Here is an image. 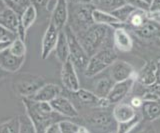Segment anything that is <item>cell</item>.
Segmentation results:
<instances>
[{"label":"cell","instance_id":"e575fe53","mask_svg":"<svg viewBox=\"0 0 160 133\" xmlns=\"http://www.w3.org/2000/svg\"><path fill=\"white\" fill-rule=\"evenodd\" d=\"M60 133H77L79 125L69 120H60L58 122Z\"/></svg>","mask_w":160,"mask_h":133},{"label":"cell","instance_id":"e0dca14e","mask_svg":"<svg viewBox=\"0 0 160 133\" xmlns=\"http://www.w3.org/2000/svg\"><path fill=\"white\" fill-rule=\"evenodd\" d=\"M113 44L115 48L120 52H129L133 47V40L130 34L121 27L114 28L113 31Z\"/></svg>","mask_w":160,"mask_h":133},{"label":"cell","instance_id":"83f0119b","mask_svg":"<svg viewBox=\"0 0 160 133\" xmlns=\"http://www.w3.org/2000/svg\"><path fill=\"white\" fill-rule=\"evenodd\" d=\"M142 114L140 112H137V114L134 116V118H132L131 120H129L127 122L124 123H119L117 124V133H130L132 132L135 128H136L140 122L142 120Z\"/></svg>","mask_w":160,"mask_h":133},{"label":"cell","instance_id":"cb8c5ba5","mask_svg":"<svg viewBox=\"0 0 160 133\" xmlns=\"http://www.w3.org/2000/svg\"><path fill=\"white\" fill-rule=\"evenodd\" d=\"M37 19V8L32 4L25 9L20 15V26L27 32L28 29L31 27Z\"/></svg>","mask_w":160,"mask_h":133},{"label":"cell","instance_id":"c3c4849f","mask_svg":"<svg viewBox=\"0 0 160 133\" xmlns=\"http://www.w3.org/2000/svg\"><path fill=\"white\" fill-rule=\"evenodd\" d=\"M5 8H6V6H5V4L3 3V1H2V0H0V11L4 10Z\"/></svg>","mask_w":160,"mask_h":133},{"label":"cell","instance_id":"d6986e66","mask_svg":"<svg viewBox=\"0 0 160 133\" xmlns=\"http://www.w3.org/2000/svg\"><path fill=\"white\" fill-rule=\"evenodd\" d=\"M137 112L138 110L133 108L131 105L128 104V103L120 102L113 108L112 115L115 121L117 122V124H119V123H124V122L131 120L132 118H134V116L137 114Z\"/></svg>","mask_w":160,"mask_h":133},{"label":"cell","instance_id":"681fc988","mask_svg":"<svg viewBox=\"0 0 160 133\" xmlns=\"http://www.w3.org/2000/svg\"><path fill=\"white\" fill-rule=\"evenodd\" d=\"M144 2H146L147 4H149L150 6H151V4H152V2H153V0H143Z\"/></svg>","mask_w":160,"mask_h":133},{"label":"cell","instance_id":"3957f363","mask_svg":"<svg viewBox=\"0 0 160 133\" xmlns=\"http://www.w3.org/2000/svg\"><path fill=\"white\" fill-rule=\"evenodd\" d=\"M46 81L43 76L24 72L19 73L12 78V89L17 96L30 98L41 88Z\"/></svg>","mask_w":160,"mask_h":133},{"label":"cell","instance_id":"d4e9b609","mask_svg":"<svg viewBox=\"0 0 160 133\" xmlns=\"http://www.w3.org/2000/svg\"><path fill=\"white\" fill-rule=\"evenodd\" d=\"M135 32L142 38H151L160 33V25L151 19H147L141 27L135 29Z\"/></svg>","mask_w":160,"mask_h":133},{"label":"cell","instance_id":"2e32d148","mask_svg":"<svg viewBox=\"0 0 160 133\" xmlns=\"http://www.w3.org/2000/svg\"><path fill=\"white\" fill-rule=\"evenodd\" d=\"M61 92H62V89L59 85L54 84V83H45V84L30 98L34 101L50 103L52 100H54L55 98H57L58 96L61 95Z\"/></svg>","mask_w":160,"mask_h":133},{"label":"cell","instance_id":"f35d334b","mask_svg":"<svg viewBox=\"0 0 160 133\" xmlns=\"http://www.w3.org/2000/svg\"><path fill=\"white\" fill-rule=\"evenodd\" d=\"M130 105H131L133 108H135L136 110H138L139 108H141L142 107V104H143V99L141 97H139V96H135L133 97L131 101H130L129 103Z\"/></svg>","mask_w":160,"mask_h":133},{"label":"cell","instance_id":"7a4b0ae2","mask_svg":"<svg viewBox=\"0 0 160 133\" xmlns=\"http://www.w3.org/2000/svg\"><path fill=\"white\" fill-rule=\"evenodd\" d=\"M109 28L105 25L93 24L84 30L75 33L89 57L105 48L104 44L107 41Z\"/></svg>","mask_w":160,"mask_h":133},{"label":"cell","instance_id":"1f68e13d","mask_svg":"<svg viewBox=\"0 0 160 133\" xmlns=\"http://www.w3.org/2000/svg\"><path fill=\"white\" fill-rule=\"evenodd\" d=\"M2 1L7 8L11 9L19 15H21V13L31 4L30 0H2Z\"/></svg>","mask_w":160,"mask_h":133},{"label":"cell","instance_id":"7dc6e473","mask_svg":"<svg viewBox=\"0 0 160 133\" xmlns=\"http://www.w3.org/2000/svg\"><path fill=\"white\" fill-rule=\"evenodd\" d=\"M6 75H7V73L5 72V71H3V70L1 69V68H0V81H1L2 79H4L5 76H6Z\"/></svg>","mask_w":160,"mask_h":133},{"label":"cell","instance_id":"f1b7e54d","mask_svg":"<svg viewBox=\"0 0 160 133\" xmlns=\"http://www.w3.org/2000/svg\"><path fill=\"white\" fill-rule=\"evenodd\" d=\"M135 10H136V9H135L134 7H132L131 5H128V4L125 3L124 5H122L121 7H119L117 9H115L114 11H112L111 14L123 24V23H127L128 22L130 16H131V14Z\"/></svg>","mask_w":160,"mask_h":133},{"label":"cell","instance_id":"277c9868","mask_svg":"<svg viewBox=\"0 0 160 133\" xmlns=\"http://www.w3.org/2000/svg\"><path fill=\"white\" fill-rule=\"evenodd\" d=\"M116 60L117 55L113 49L105 47L89 57L87 67L84 70V75L87 78L96 76L105 69L110 68Z\"/></svg>","mask_w":160,"mask_h":133},{"label":"cell","instance_id":"ffe728a7","mask_svg":"<svg viewBox=\"0 0 160 133\" xmlns=\"http://www.w3.org/2000/svg\"><path fill=\"white\" fill-rule=\"evenodd\" d=\"M92 18L94 24H99V25H105L114 28L121 27L122 25V23L117 18H115L110 12H105L96 8L92 12Z\"/></svg>","mask_w":160,"mask_h":133},{"label":"cell","instance_id":"bcb514c9","mask_svg":"<svg viewBox=\"0 0 160 133\" xmlns=\"http://www.w3.org/2000/svg\"><path fill=\"white\" fill-rule=\"evenodd\" d=\"M156 84H160V62L158 63L157 66V74H156Z\"/></svg>","mask_w":160,"mask_h":133},{"label":"cell","instance_id":"f907efd6","mask_svg":"<svg viewBox=\"0 0 160 133\" xmlns=\"http://www.w3.org/2000/svg\"><path fill=\"white\" fill-rule=\"evenodd\" d=\"M136 133H146L145 131H139V132H136Z\"/></svg>","mask_w":160,"mask_h":133},{"label":"cell","instance_id":"30bf717a","mask_svg":"<svg viewBox=\"0 0 160 133\" xmlns=\"http://www.w3.org/2000/svg\"><path fill=\"white\" fill-rule=\"evenodd\" d=\"M110 77L116 83L125 81L129 78L136 79V73L131 64L123 60H116L110 66Z\"/></svg>","mask_w":160,"mask_h":133},{"label":"cell","instance_id":"836d02e7","mask_svg":"<svg viewBox=\"0 0 160 133\" xmlns=\"http://www.w3.org/2000/svg\"><path fill=\"white\" fill-rule=\"evenodd\" d=\"M20 119V131L19 133H37L35 130V127L30 121L26 114L19 115Z\"/></svg>","mask_w":160,"mask_h":133},{"label":"cell","instance_id":"ee69618b","mask_svg":"<svg viewBox=\"0 0 160 133\" xmlns=\"http://www.w3.org/2000/svg\"><path fill=\"white\" fill-rule=\"evenodd\" d=\"M10 43H11V41H0V51H2V50H4V49L8 48Z\"/></svg>","mask_w":160,"mask_h":133},{"label":"cell","instance_id":"816d5d0a","mask_svg":"<svg viewBox=\"0 0 160 133\" xmlns=\"http://www.w3.org/2000/svg\"><path fill=\"white\" fill-rule=\"evenodd\" d=\"M111 133H117V131H114V132H111Z\"/></svg>","mask_w":160,"mask_h":133},{"label":"cell","instance_id":"7c38bea8","mask_svg":"<svg viewBox=\"0 0 160 133\" xmlns=\"http://www.w3.org/2000/svg\"><path fill=\"white\" fill-rule=\"evenodd\" d=\"M25 62V57H18L14 55L6 48L0 51V68L6 73L18 72Z\"/></svg>","mask_w":160,"mask_h":133},{"label":"cell","instance_id":"603a6c76","mask_svg":"<svg viewBox=\"0 0 160 133\" xmlns=\"http://www.w3.org/2000/svg\"><path fill=\"white\" fill-rule=\"evenodd\" d=\"M114 81L111 77H102L98 79L94 86V94L99 98H107L114 85Z\"/></svg>","mask_w":160,"mask_h":133},{"label":"cell","instance_id":"74e56055","mask_svg":"<svg viewBox=\"0 0 160 133\" xmlns=\"http://www.w3.org/2000/svg\"><path fill=\"white\" fill-rule=\"evenodd\" d=\"M51 0H30L32 5L38 8H48V4Z\"/></svg>","mask_w":160,"mask_h":133},{"label":"cell","instance_id":"d590c367","mask_svg":"<svg viewBox=\"0 0 160 133\" xmlns=\"http://www.w3.org/2000/svg\"><path fill=\"white\" fill-rule=\"evenodd\" d=\"M125 3L128 5H131L135 9H139V10L147 11L149 12L150 10V5L146 2H144L143 0H124Z\"/></svg>","mask_w":160,"mask_h":133},{"label":"cell","instance_id":"60d3db41","mask_svg":"<svg viewBox=\"0 0 160 133\" xmlns=\"http://www.w3.org/2000/svg\"><path fill=\"white\" fill-rule=\"evenodd\" d=\"M68 4L71 5H85V4H91V0H66Z\"/></svg>","mask_w":160,"mask_h":133},{"label":"cell","instance_id":"ba28073f","mask_svg":"<svg viewBox=\"0 0 160 133\" xmlns=\"http://www.w3.org/2000/svg\"><path fill=\"white\" fill-rule=\"evenodd\" d=\"M60 76H61L62 85L67 90L75 92L80 88V82L76 72V68H75L70 59H68L66 62L62 64Z\"/></svg>","mask_w":160,"mask_h":133},{"label":"cell","instance_id":"9c48e42d","mask_svg":"<svg viewBox=\"0 0 160 133\" xmlns=\"http://www.w3.org/2000/svg\"><path fill=\"white\" fill-rule=\"evenodd\" d=\"M136 81L135 78H129V79L121 81V82H116L114 83L111 91L107 96V101L109 105L111 104H118L121 102L125 97H126L131 89L134 86V83Z\"/></svg>","mask_w":160,"mask_h":133},{"label":"cell","instance_id":"4316f807","mask_svg":"<svg viewBox=\"0 0 160 133\" xmlns=\"http://www.w3.org/2000/svg\"><path fill=\"white\" fill-rule=\"evenodd\" d=\"M91 4L96 9L111 13L115 9L124 5L125 1L124 0H91Z\"/></svg>","mask_w":160,"mask_h":133},{"label":"cell","instance_id":"6da1fadb","mask_svg":"<svg viewBox=\"0 0 160 133\" xmlns=\"http://www.w3.org/2000/svg\"><path fill=\"white\" fill-rule=\"evenodd\" d=\"M21 99L26 115L32 122L37 133H45L50 125L58 123L56 122L57 117L60 115L53 111L50 103L34 101L31 98Z\"/></svg>","mask_w":160,"mask_h":133},{"label":"cell","instance_id":"8d00e7d4","mask_svg":"<svg viewBox=\"0 0 160 133\" xmlns=\"http://www.w3.org/2000/svg\"><path fill=\"white\" fill-rule=\"evenodd\" d=\"M16 36L0 25V41H12Z\"/></svg>","mask_w":160,"mask_h":133},{"label":"cell","instance_id":"8fae6325","mask_svg":"<svg viewBox=\"0 0 160 133\" xmlns=\"http://www.w3.org/2000/svg\"><path fill=\"white\" fill-rule=\"evenodd\" d=\"M60 31L61 30H59V29L55 27L53 23L51 22L49 23L48 27L44 32L42 42H41V58L43 60L48 58L50 54L54 51Z\"/></svg>","mask_w":160,"mask_h":133},{"label":"cell","instance_id":"44dd1931","mask_svg":"<svg viewBox=\"0 0 160 133\" xmlns=\"http://www.w3.org/2000/svg\"><path fill=\"white\" fill-rule=\"evenodd\" d=\"M54 54L56 59L61 64L65 63L69 59V47L64 30H61L59 33L58 40L54 49Z\"/></svg>","mask_w":160,"mask_h":133},{"label":"cell","instance_id":"484cf974","mask_svg":"<svg viewBox=\"0 0 160 133\" xmlns=\"http://www.w3.org/2000/svg\"><path fill=\"white\" fill-rule=\"evenodd\" d=\"M74 95L76 96L77 99L82 103V104H86V105H94V106H98L100 104V100L101 98H99L94 94V92L89 91L87 89H84V88H79L77 91L73 92Z\"/></svg>","mask_w":160,"mask_h":133},{"label":"cell","instance_id":"f6af8a7d","mask_svg":"<svg viewBox=\"0 0 160 133\" xmlns=\"http://www.w3.org/2000/svg\"><path fill=\"white\" fill-rule=\"evenodd\" d=\"M77 133H90L89 129L86 127V126H83V125H79V128H78V131Z\"/></svg>","mask_w":160,"mask_h":133},{"label":"cell","instance_id":"4fadbf2b","mask_svg":"<svg viewBox=\"0 0 160 133\" xmlns=\"http://www.w3.org/2000/svg\"><path fill=\"white\" fill-rule=\"evenodd\" d=\"M69 18V8L66 0H56L52 12L50 22L54 24V26L59 30H63L66 26V23Z\"/></svg>","mask_w":160,"mask_h":133},{"label":"cell","instance_id":"b9f144b4","mask_svg":"<svg viewBox=\"0 0 160 133\" xmlns=\"http://www.w3.org/2000/svg\"><path fill=\"white\" fill-rule=\"evenodd\" d=\"M148 89L150 91H152L154 94L157 96L158 99H160V84H156V83H155L152 86H149Z\"/></svg>","mask_w":160,"mask_h":133},{"label":"cell","instance_id":"7402d4cb","mask_svg":"<svg viewBox=\"0 0 160 133\" xmlns=\"http://www.w3.org/2000/svg\"><path fill=\"white\" fill-rule=\"evenodd\" d=\"M142 116L148 121H154L160 117V99L154 101H143Z\"/></svg>","mask_w":160,"mask_h":133},{"label":"cell","instance_id":"5bb4252c","mask_svg":"<svg viewBox=\"0 0 160 133\" xmlns=\"http://www.w3.org/2000/svg\"><path fill=\"white\" fill-rule=\"evenodd\" d=\"M50 106L52 107L53 111L56 112L60 116L67 118H76L79 115V113L73 105V103L68 98L61 95L50 102Z\"/></svg>","mask_w":160,"mask_h":133},{"label":"cell","instance_id":"5b68a950","mask_svg":"<svg viewBox=\"0 0 160 133\" xmlns=\"http://www.w3.org/2000/svg\"><path fill=\"white\" fill-rule=\"evenodd\" d=\"M63 30H64L65 35H66L67 42H68L69 59L73 63L75 68H78V69L82 70L84 72L89 61L88 54L84 50L83 46L81 45V43L79 42L76 34L72 30L71 27L65 26Z\"/></svg>","mask_w":160,"mask_h":133},{"label":"cell","instance_id":"9a60e30c","mask_svg":"<svg viewBox=\"0 0 160 133\" xmlns=\"http://www.w3.org/2000/svg\"><path fill=\"white\" fill-rule=\"evenodd\" d=\"M157 66L158 63L156 61H149L136 73V81L145 87H149L155 84L156 82L157 74Z\"/></svg>","mask_w":160,"mask_h":133},{"label":"cell","instance_id":"4dcf8cb0","mask_svg":"<svg viewBox=\"0 0 160 133\" xmlns=\"http://www.w3.org/2000/svg\"><path fill=\"white\" fill-rule=\"evenodd\" d=\"M147 19H149L147 11H143V10L136 9V10L131 14V16H130L127 23H129L130 25H131L132 27H134L135 29H137L139 27H141Z\"/></svg>","mask_w":160,"mask_h":133},{"label":"cell","instance_id":"8992f818","mask_svg":"<svg viewBox=\"0 0 160 133\" xmlns=\"http://www.w3.org/2000/svg\"><path fill=\"white\" fill-rule=\"evenodd\" d=\"M86 122L92 130L99 133H111L117 130V122L113 118L112 112L106 108H100L86 117Z\"/></svg>","mask_w":160,"mask_h":133},{"label":"cell","instance_id":"7bdbcfd3","mask_svg":"<svg viewBox=\"0 0 160 133\" xmlns=\"http://www.w3.org/2000/svg\"><path fill=\"white\" fill-rule=\"evenodd\" d=\"M45 133H60V129H59V125L58 123H54V124L50 125Z\"/></svg>","mask_w":160,"mask_h":133},{"label":"cell","instance_id":"ab89813d","mask_svg":"<svg viewBox=\"0 0 160 133\" xmlns=\"http://www.w3.org/2000/svg\"><path fill=\"white\" fill-rule=\"evenodd\" d=\"M148 18L151 19L155 23H157L158 25H160V11L148 12Z\"/></svg>","mask_w":160,"mask_h":133},{"label":"cell","instance_id":"52a82bcc","mask_svg":"<svg viewBox=\"0 0 160 133\" xmlns=\"http://www.w3.org/2000/svg\"><path fill=\"white\" fill-rule=\"evenodd\" d=\"M72 20L73 25L70 27L76 33L84 29L88 28L94 24L92 18V12L95 7L92 4H85V5H72Z\"/></svg>","mask_w":160,"mask_h":133},{"label":"cell","instance_id":"f546056e","mask_svg":"<svg viewBox=\"0 0 160 133\" xmlns=\"http://www.w3.org/2000/svg\"><path fill=\"white\" fill-rule=\"evenodd\" d=\"M20 119L19 116H14L0 124V133H19Z\"/></svg>","mask_w":160,"mask_h":133},{"label":"cell","instance_id":"ac0fdd59","mask_svg":"<svg viewBox=\"0 0 160 133\" xmlns=\"http://www.w3.org/2000/svg\"><path fill=\"white\" fill-rule=\"evenodd\" d=\"M20 24V15L9 8L0 11V25L16 36Z\"/></svg>","mask_w":160,"mask_h":133},{"label":"cell","instance_id":"d6a6232c","mask_svg":"<svg viewBox=\"0 0 160 133\" xmlns=\"http://www.w3.org/2000/svg\"><path fill=\"white\" fill-rule=\"evenodd\" d=\"M8 49L12 54L18 57H25V55H26V44H25V41L21 40L18 37L14 38L11 41Z\"/></svg>","mask_w":160,"mask_h":133}]
</instances>
